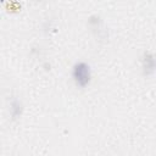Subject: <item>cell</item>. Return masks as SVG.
Returning a JSON list of instances; mask_svg holds the SVG:
<instances>
[{
  "label": "cell",
  "mask_w": 156,
  "mask_h": 156,
  "mask_svg": "<svg viewBox=\"0 0 156 156\" xmlns=\"http://www.w3.org/2000/svg\"><path fill=\"white\" fill-rule=\"evenodd\" d=\"M72 78H73L77 87L85 88L87 85H89L90 79H91L90 66L87 62H83V61L77 62L73 66V69H72Z\"/></svg>",
  "instance_id": "obj_1"
},
{
  "label": "cell",
  "mask_w": 156,
  "mask_h": 156,
  "mask_svg": "<svg viewBox=\"0 0 156 156\" xmlns=\"http://www.w3.org/2000/svg\"><path fill=\"white\" fill-rule=\"evenodd\" d=\"M143 71L146 76H150L155 71V58L154 55L150 52H146L143 57Z\"/></svg>",
  "instance_id": "obj_2"
},
{
  "label": "cell",
  "mask_w": 156,
  "mask_h": 156,
  "mask_svg": "<svg viewBox=\"0 0 156 156\" xmlns=\"http://www.w3.org/2000/svg\"><path fill=\"white\" fill-rule=\"evenodd\" d=\"M10 110H11V116L13 118H18L21 116V113H22V105H21V102L18 100H13L11 102V108Z\"/></svg>",
  "instance_id": "obj_3"
}]
</instances>
